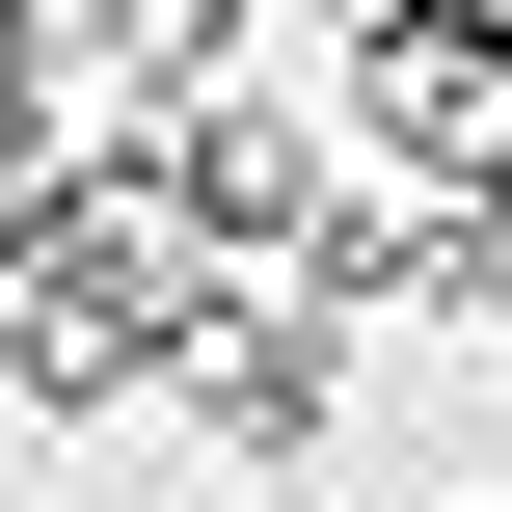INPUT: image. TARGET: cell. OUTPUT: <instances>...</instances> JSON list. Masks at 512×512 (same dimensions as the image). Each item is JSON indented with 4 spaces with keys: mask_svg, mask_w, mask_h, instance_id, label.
<instances>
[{
    "mask_svg": "<svg viewBox=\"0 0 512 512\" xmlns=\"http://www.w3.org/2000/svg\"><path fill=\"white\" fill-rule=\"evenodd\" d=\"M351 81H378V135H405L432 189H512V27H486V0H378Z\"/></svg>",
    "mask_w": 512,
    "mask_h": 512,
    "instance_id": "obj_1",
    "label": "cell"
},
{
    "mask_svg": "<svg viewBox=\"0 0 512 512\" xmlns=\"http://www.w3.org/2000/svg\"><path fill=\"white\" fill-rule=\"evenodd\" d=\"M189 405H216L243 459H297V432H324V297H243V324H189Z\"/></svg>",
    "mask_w": 512,
    "mask_h": 512,
    "instance_id": "obj_2",
    "label": "cell"
}]
</instances>
